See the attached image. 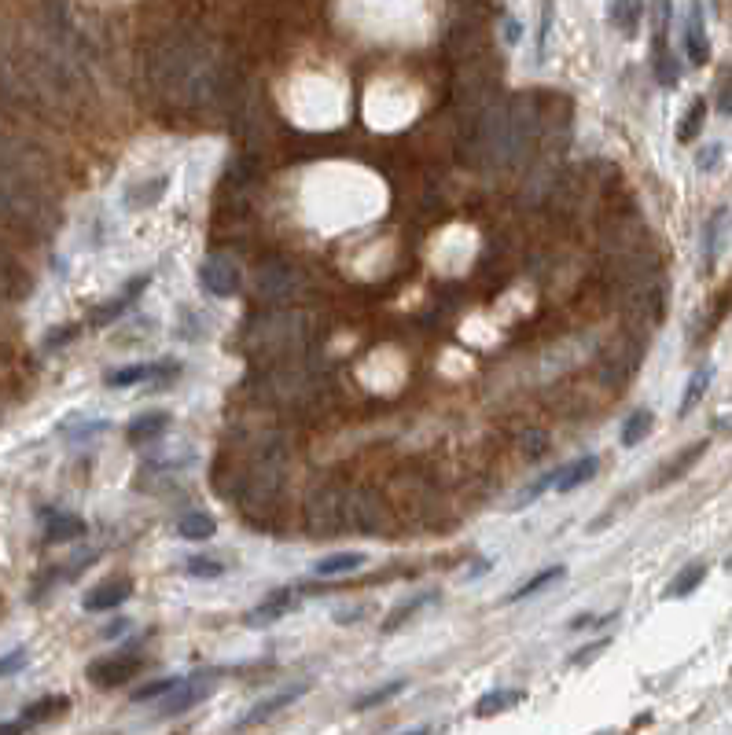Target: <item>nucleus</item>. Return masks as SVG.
Listing matches in <instances>:
<instances>
[{
    "instance_id": "22",
    "label": "nucleus",
    "mask_w": 732,
    "mask_h": 735,
    "mask_svg": "<svg viewBox=\"0 0 732 735\" xmlns=\"http://www.w3.org/2000/svg\"><path fill=\"white\" fill-rule=\"evenodd\" d=\"M67 706H70L67 695H48V699H37V702H30V706L23 710V724H41V721H48V717H59V713H67Z\"/></svg>"
},
{
    "instance_id": "14",
    "label": "nucleus",
    "mask_w": 732,
    "mask_h": 735,
    "mask_svg": "<svg viewBox=\"0 0 732 735\" xmlns=\"http://www.w3.org/2000/svg\"><path fill=\"white\" fill-rule=\"evenodd\" d=\"M707 445H710V441H696V445H688L685 453H677L674 460L663 467V475L655 478V486H670V482H677L681 475H688V467L699 464V456L707 453Z\"/></svg>"
},
{
    "instance_id": "17",
    "label": "nucleus",
    "mask_w": 732,
    "mask_h": 735,
    "mask_svg": "<svg viewBox=\"0 0 732 735\" xmlns=\"http://www.w3.org/2000/svg\"><path fill=\"white\" fill-rule=\"evenodd\" d=\"M607 15H611V23H615L622 34L633 37L644 19V0H611V12Z\"/></svg>"
},
{
    "instance_id": "20",
    "label": "nucleus",
    "mask_w": 732,
    "mask_h": 735,
    "mask_svg": "<svg viewBox=\"0 0 732 735\" xmlns=\"http://www.w3.org/2000/svg\"><path fill=\"white\" fill-rule=\"evenodd\" d=\"M710 379H714V368H710V364H703V368H696V372H692V379H688V386H685V397H681V408H677V416H688V412H692V408L703 401Z\"/></svg>"
},
{
    "instance_id": "29",
    "label": "nucleus",
    "mask_w": 732,
    "mask_h": 735,
    "mask_svg": "<svg viewBox=\"0 0 732 735\" xmlns=\"http://www.w3.org/2000/svg\"><path fill=\"white\" fill-rule=\"evenodd\" d=\"M556 478H560V467H556V471H549V475H541L538 482H530V486L523 489L519 497H515L512 508H530V504H534V500H538L541 493H549V489H556Z\"/></svg>"
},
{
    "instance_id": "11",
    "label": "nucleus",
    "mask_w": 732,
    "mask_h": 735,
    "mask_svg": "<svg viewBox=\"0 0 732 735\" xmlns=\"http://www.w3.org/2000/svg\"><path fill=\"white\" fill-rule=\"evenodd\" d=\"M596 471H600V456H582V460H574V464L560 467L556 489H560V493H571V489L585 486V482H593Z\"/></svg>"
},
{
    "instance_id": "31",
    "label": "nucleus",
    "mask_w": 732,
    "mask_h": 735,
    "mask_svg": "<svg viewBox=\"0 0 732 735\" xmlns=\"http://www.w3.org/2000/svg\"><path fill=\"white\" fill-rule=\"evenodd\" d=\"M181 688H184V680H181ZM181 688H177V691H181ZM206 695H210V684H203V688H188V691H181L177 699L162 702V713H184V710H192L195 702H203Z\"/></svg>"
},
{
    "instance_id": "15",
    "label": "nucleus",
    "mask_w": 732,
    "mask_h": 735,
    "mask_svg": "<svg viewBox=\"0 0 732 735\" xmlns=\"http://www.w3.org/2000/svg\"><path fill=\"white\" fill-rule=\"evenodd\" d=\"M368 563L365 552H335L328 559H317L313 566V574L317 577H339V574H350V570H361Z\"/></svg>"
},
{
    "instance_id": "12",
    "label": "nucleus",
    "mask_w": 732,
    "mask_h": 735,
    "mask_svg": "<svg viewBox=\"0 0 732 735\" xmlns=\"http://www.w3.org/2000/svg\"><path fill=\"white\" fill-rule=\"evenodd\" d=\"M291 600H295V588H280V592H273L269 600H262L251 614H247V625H273L276 618H284Z\"/></svg>"
},
{
    "instance_id": "4",
    "label": "nucleus",
    "mask_w": 732,
    "mask_h": 735,
    "mask_svg": "<svg viewBox=\"0 0 732 735\" xmlns=\"http://www.w3.org/2000/svg\"><path fill=\"white\" fill-rule=\"evenodd\" d=\"M140 658L137 651H115V655H103L89 666V680L96 688H122L129 677H137Z\"/></svg>"
},
{
    "instance_id": "6",
    "label": "nucleus",
    "mask_w": 732,
    "mask_h": 735,
    "mask_svg": "<svg viewBox=\"0 0 732 735\" xmlns=\"http://www.w3.org/2000/svg\"><path fill=\"white\" fill-rule=\"evenodd\" d=\"M148 283H151L148 272H144V276H137V280H129L126 287H122V294H118V298H111L107 306H100L96 313H92V324H96V328H107V324H115V320L122 317V313H126L133 302H137L140 291H144Z\"/></svg>"
},
{
    "instance_id": "21",
    "label": "nucleus",
    "mask_w": 732,
    "mask_h": 735,
    "mask_svg": "<svg viewBox=\"0 0 732 735\" xmlns=\"http://www.w3.org/2000/svg\"><path fill=\"white\" fill-rule=\"evenodd\" d=\"M85 533V522L78 515H52L45 530V544H63V541H78Z\"/></svg>"
},
{
    "instance_id": "30",
    "label": "nucleus",
    "mask_w": 732,
    "mask_h": 735,
    "mask_svg": "<svg viewBox=\"0 0 732 735\" xmlns=\"http://www.w3.org/2000/svg\"><path fill=\"white\" fill-rule=\"evenodd\" d=\"M181 688V677H159V680H148V684H140L133 691V702H151L159 699V695H170V691Z\"/></svg>"
},
{
    "instance_id": "25",
    "label": "nucleus",
    "mask_w": 732,
    "mask_h": 735,
    "mask_svg": "<svg viewBox=\"0 0 732 735\" xmlns=\"http://www.w3.org/2000/svg\"><path fill=\"white\" fill-rule=\"evenodd\" d=\"M703 122H707V100L696 96L692 107L685 111V122L677 125V140H681V144H692V140L699 136V129H703Z\"/></svg>"
},
{
    "instance_id": "3",
    "label": "nucleus",
    "mask_w": 732,
    "mask_h": 735,
    "mask_svg": "<svg viewBox=\"0 0 732 735\" xmlns=\"http://www.w3.org/2000/svg\"><path fill=\"white\" fill-rule=\"evenodd\" d=\"M343 522H346V533H379L383 530V508H379V500L368 493V489H354V493H346V504H343Z\"/></svg>"
},
{
    "instance_id": "13",
    "label": "nucleus",
    "mask_w": 732,
    "mask_h": 735,
    "mask_svg": "<svg viewBox=\"0 0 732 735\" xmlns=\"http://www.w3.org/2000/svg\"><path fill=\"white\" fill-rule=\"evenodd\" d=\"M170 412H144V416H137L133 423H129V441L133 445H144V441H155L159 434H166L170 430Z\"/></svg>"
},
{
    "instance_id": "9",
    "label": "nucleus",
    "mask_w": 732,
    "mask_h": 735,
    "mask_svg": "<svg viewBox=\"0 0 732 735\" xmlns=\"http://www.w3.org/2000/svg\"><path fill=\"white\" fill-rule=\"evenodd\" d=\"M685 52H688V63H696V67H703L710 59V41H707V26H703V8L699 4H692V12H688Z\"/></svg>"
},
{
    "instance_id": "16",
    "label": "nucleus",
    "mask_w": 732,
    "mask_h": 735,
    "mask_svg": "<svg viewBox=\"0 0 732 735\" xmlns=\"http://www.w3.org/2000/svg\"><path fill=\"white\" fill-rule=\"evenodd\" d=\"M703 577H707V566H703V563H688L685 570H681V574H677L674 581L666 585L663 600H685V596H692V592L703 585Z\"/></svg>"
},
{
    "instance_id": "24",
    "label": "nucleus",
    "mask_w": 732,
    "mask_h": 735,
    "mask_svg": "<svg viewBox=\"0 0 732 735\" xmlns=\"http://www.w3.org/2000/svg\"><path fill=\"white\" fill-rule=\"evenodd\" d=\"M652 423H655L652 412H648V408H637V412H633V416L626 419V423H622V445H626V449H633V445H641V441L648 438V430H652Z\"/></svg>"
},
{
    "instance_id": "28",
    "label": "nucleus",
    "mask_w": 732,
    "mask_h": 735,
    "mask_svg": "<svg viewBox=\"0 0 732 735\" xmlns=\"http://www.w3.org/2000/svg\"><path fill=\"white\" fill-rule=\"evenodd\" d=\"M170 188V173H162V177H155V181L140 184V188H129V203L137 206H155L159 203V195Z\"/></svg>"
},
{
    "instance_id": "26",
    "label": "nucleus",
    "mask_w": 732,
    "mask_h": 735,
    "mask_svg": "<svg viewBox=\"0 0 732 735\" xmlns=\"http://www.w3.org/2000/svg\"><path fill=\"white\" fill-rule=\"evenodd\" d=\"M409 688V680H390V684H383V688L368 691V695H361V699L354 702V710H376V706H383V702H390L394 695H401V691Z\"/></svg>"
},
{
    "instance_id": "36",
    "label": "nucleus",
    "mask_w": 732,
    "mask_h": 735,
    "mask_svg": "<svg viewBox=\"0 0 732 735\" xmlns=\"http://www.w3.org/2000/svg\"><path fill=\"white\" fill-rule=\"evenodd\" d=\"M718 111H721V114H732V70H729V78L721 81V96H718Z\"/></svg>"
},
{
    "instance_id": "23",
    "label": "nucleus",
    "mask_w": 732,
    "mask_h": 735,
    "mask_svg": "<svg viewBox=\"0 0 732 735\" xmlns=\"http://www.w3.org/2000/svg\"><path fill=\"white\" fill-rule=\"evenodd\" d=\"M519 702H523V691L497 688V691H490V695H482L479 706H475V717H493V713L508 710V706H519Z\"/></svg>"
},
{
    "instance_id": "18",
    "label": "nucleus",
    "mask_w": 732,
    "mask_h": 735,
    "mask_svg": "<svg viewBox=\"0 0 732 735\" xmlns=\"http://www.w3.org/2000/svg\"><path fill=\"white\" fill-rule=\"evenodd\" d=\"M177 533H181L184 541H210V537L218 533V522L210 519L206 511H188V515L177 522Z\"/></svg>"
},
{
    "instance_id": "38",
    "label": "nucleus",
    "mask_w": 732,
    "mask_h": 735,
    "mask_svg": "<svg viewBox=\"0 0 732 735\" xmlns=\"http://www.w3.org/2000/svg\"><path fill=\"white\" fill-rule=\"evenodd\" d=\"M504 30H508V34H504V41H508V45H515V41H519V26L508 19V26H504Z\"/></svg>"
},
{
    "instance_id": "32",
    "label": "nucleus",
    "mask_w": 732,
    "mask_h": 735,
    "mask_svg": "<svg viewBox=\"0 0 732 735\" xmlns=\"http://www.w3.org/2000/svg\"><path fill=\"white\" fill-rule=\"evenodd\" d=\"M188 574L192 577H221L225 574V563L210 559V555H195V559H188Z\"/></svg>"
},
{
    "instance_id": "33",
    "label": "nucleus",
    "mask_w": 732,
    "mask_h": 735,
    "mask_svg": "<svg viewBox=\"0 0 732 735\" xmlns=\"http://www.w3.org/2000/svg\"><path fill=\"white\" fill-rule=\"evenodd\" d=\"M30 662V655H26V647H15L12 655L0 658V677H12V673H19V669Z\"/></svg>"
},
{
    "instance_id": "39",
    "label": "nucleus",
    "mask_w": 732,
    "mask_h": 735,
    "mask_svg": "<svg viewBox=\"0 0 732 735\" xmlns=\"http://www.w3.org/2000/svg\"><path fill=\"white\" fill-rule=\"evenodd\" d=\"M729 570H732V559H729Z\"/></svg>"
},
{
    "instance_id": "34",
    "label": "nucleus",
    "mask_w": 732,
    "mask_h": 735,
    "mask_svg": "<svg viewBox=\"0 0 732 735\" xmlns=\"http://www.w3.org/2000/svg\"><path fill=\"white\" fill-rule=\"evenodd\" d=\"M607 647H611V644H607V640H593V644L585 647V651H578V655H571V666H589V662H593L596 655H604Z\"/></svg>"
},
{
    "instance_id": "5",
    "label": "nucleus",
    "mask_w": 732,
    "mask_h": 735,
    "mask_svg": "<svg viewBox=\"0 0 732 735\" xmlns=\"http://www.w3.org/2000/svg\"><path fill=\"white\" fill-rule=\"evenodd\" d=\"M181 372V361H155V364H122L115 372H107L103 383L115 386V390H126V386L148 383V379H166V375Z\"/></svg>"
},
{
    "instance_id": "2",
    "label": "nucleus",
    "mask_w": 732,
    "mask_h": 735,
    "mask_svg": "<svg viewBox=\"0 0 732 735\" xmlns=\"http://www.w3.org/2000/svg\"><path fill=\"white\" fill-rule=\"evenodd\" d=\"M199 283H203L206 294H214V298H232V294H240L243 287V272L240 265L225 254H210V258L199 265Z\"/></svg>"
},
{
    "instance_id": "27",
    "label": "nucleus",
    "mask_w": 732,
    "mask_h": 735,
    "mask_svg": "<svg viewBox=\"0 0 732 735\" xmlns=\"http://www.w3.org/2000/svg\"><path fill=\"white\" fill-rule=\"evenodd\" d=\"M725 221H729V214H725V210H718V214L707 221V228H703V261H707V269L714 265V258H718L721 225H725Z\"/></svg>"
},
{
    "instance_id": "1",
    "label": "nucleus",
    "mask_w": 732,
    "mask_h": 735,
    "mask_svg": "<svg viewBox=\"0 0 732 735\" xmlns=\"http://www.w3.org/2000/svg\"><path fill=\"white\" fill-rule=\"evenodd\" d=\"M343 504H346V493L339 486L317 489V493L309 497V504H306L309 533H317V537H335V533H346Z\"/></svg>"
},
{
    "instance_id": "35",
    "label": "nucleus",
    "mask_w": 732,
    "mask_h": 735,
    "mask_svg": "<svg viewBox=\"0 0 732 735\" xmlns=\"http://www.w3.org/2000/svg\"><path fill=\"white\" fill-rule=\"evenodd\" d=\"M718 159H721V144H707L696 155V166H699V170H714V166H718Z\"/></svg>"
},
{
    "instance_id": "19",
    "label": "nucleus",
    "mask_w": 732,
    "mask_h": 735,
    "mask_svg": "<svg viewBox=\"0 0 732 735\" xmlns=\"http://www.w3.org/2000/svg\"><path fill=\"white\" fill-rule=\"evenodd\" d=\"M435 600H438V592H420V596H412V600L398 603V607L390 611L387 622H383V633H398V629H401V625H405V622H409L412 614L424 611L427 603H435Z\"/></svg>"
},
{
    "instance_id": "7",
    "label": "nucleus",
    "mask_w": 732,
    "mask_h": 735,
    "mask_svg": "<svg viewBox=\"0 0 732 735\" xmlns=\"http://www.w3.org/2000/svg\"><path fill=\"white\" fill-rule=\"evenodd\" d=\"M129 596H133V585H129L126 577H118V581H103L100 588H92L89 596H85V611L89 614L115 611V607H122Z\"/></svg>"
},
{
    "instance_id": "37",
    "label": "nucleus",
    "mask_w": 732,
    "mask_h": 735,
    "mask_svg": "<svg viewBox=\"0 0 732 735\" xmlns=\"http://www.w3.org/2000/svg\"><path fill=\"white\" fill-rule=\"evenodd\" d=\"M589 625H596L593 614H574V618H571V629H574V633H578V629H589Z\"/></svg>"
},
{
    "instance_id": "10",
    "label": "nucleus",
    "mask_w": 732,
    "mask_h": 735,
    "mask_svg": "<svg viewBox=\"0 0 732 735\" xmlns=\"http://www.w3.org/2000/svg\"><path fill=\"white\" fill-rule=\"evenodd\" d=\"M567 577V566L563 563H552L545 566V570H538L534 577H527L523 585L515 588V592H508V603H519V600H530V596H538V592H545L549 585H556V581H563Z\"/></svg>"
},
{
    "instance_id": "8",
    "label": "nucleus",
    "mask_w": 732,
    "mask_h": 735,
    "mask_svg": "<svg viewBox=\"0 0 732 735\" xmlns=\"http://www.w3.org/2000/svg\"><path fill=\"white\" fill-rule=\"evenodd\" d=\"M306 691H309V684H291V688L276 691V695H269V699H265V702H258V706H254V710L247 713V717H243L240 728H251V724H265V721H269V717H273V713H280V710H284V706H291V702H295V699H302Z\"/></svg>"
}]
</instances>
